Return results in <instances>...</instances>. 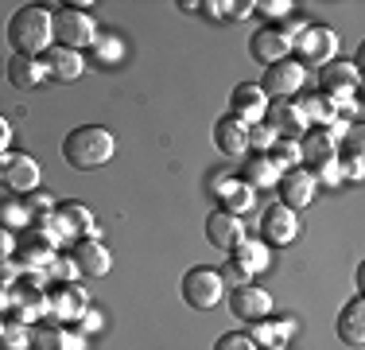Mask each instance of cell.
I'll use <instances>...</instances> for the list:
<instances>
[{"instance_id":"cell-1","label":"cell","mask_w":365,"mask_h":350,"mask_svg":"<svg viewBox=\"0 0 365 350\" xmlns=\"http://www.w3.org/2000/svg\"><path fill=\"white\" fill-rule=\"evenodd\" d=\"M8 43H12L16 55L24 59H43L55 47V35H51V8L47 4H24L12 12L8 20Z\"/></svg>"},{"instance_id":"cell-2","label":"cell","mask_w":365,"mask_h":350,"mask_svg":"<svg viewBox=\"0 0 365 350\" xmlns=\"http://www.w3.org/2000/svg\"><path fill=\"white\" fill-rule=\"evenodd\" d=\"M117 152V140H113L109 129L101 125H82L74 133H66L63 140V160L71 164L74 171H93V168H106Z\"/></svg>"},{"instance_id":"cell-3","label":"cell","mask_w":365,"mask_h":350,"mask_svg":"<svg viewBox=\"0 0 365 350\" xmlns=\"http://www.w3.org/2000/svg\"><path fill=\"white\" fill-rule=\"evenodd\" d=\"M51 35H55V47H66V51H86L98 43V20L82 8H58L51 12Z\"/></svg>"},{"instance_id":"cell-4","label":"cell","mask_w":365,"mask_h":350,"mask_svg":"<svg viewBox=\"0 0 365 350\" xmlns=\"http://www.w3.org/2000/svg\"><path fill=\"white\" fill-rule=\"evenodd\" d=\"M361 90V66L358 63H327L323 74H319V94L334 101V109L342 113L346 105L354 101V94Z\"/></svg>"},{"instance_id":"cell-5","label":"cell","mask_w":365,"mask_h":350,"mask_svg":"<svg viewBox=\"0 0 365 350\" xmlns=\"http://www.w3.org/2000/svg\"><path fill=\"white\" fill-rule=\"evenodd\" d=\"M292 51L299 55L295 59L299 66H327V63H334V55H338V35L330 28H323V24H307V28L292 39Z\"/></svg>"},{"instance_id":"cell-6","label":"cell","mask_w":365,"mask_h":350,"mask_svg":"<svg viewBox=\"0 0 365 350\" xmlns=\"http://www.w3.org/2000/svg\"><path fill=\"white\" fill-rule=\"evenodd\" d=\"M182 300L190 304L195 311H210L218 308V304L225 300V284H222V273L218 269H190L187 276H182Z\"/></svg>"},{"instance_id":"cell-7","label":"cell","mask_w":365,"mask_h":350,"mask_svg":"<svg viewBox=\"0 0 365 350\" xmlns=\"http://www.w3.org/2000/svg\"><path fill=\"white\" fill-rule=\"evenodd\" d=\"M303 82H307V66H299L295 59H284V63L268 66L257 86L264 90L268 101H292L295 94L303 90Z\"/></svg>"},{"instance_id":"cell-8","label":"cell","mask_w":365,"mask_h":350,"mask_svg":"<svg viewBox=\"0 0 365 350\" xmlns=\"http://www.w3.org/2000/svg\"><path fill=\"white\" fill-rule=\"evenodd\" d=\"M0 187H8L12 195H31L39 187V164L28 152H4L0 156Z\"/></svg>"},{"instance_id":"cell-9","label":"cell","mask_w":365,"mask_h":350,"mask_svg":"<svg viewBox=\"0 0 365 350\" xmlns=\"http://www.w3.org/2000/svg\"><path fill=\"white\" fill-rule=\"evenodd\" d=\"M86 308H90V296H86V288H78L74 280L71 284L47 288V319H63V327H71V323L82 319Z\"/></svg>"},{"instance_id":"cell-10","label":"cell","mask_w":365,"mask_h":350,"mask_svg":"<svg viewBox=\"0 0 365 350\" xmlns=\"http://www.w3.org/2000/svg\"><path fill=\"white\" fill-rule=\"evenodd\" d=\"M230 311H233V319H241V323H260V319L272 315V296L249 280V284L230 288Z\"/></svg>"},{"instance_id":"cell-11","label":"cell","mask_w":365,"mask_h":350,"mask_svg":"<svg viewBox=\"0 0 365 350\" xmlns=\"http://www.w3.org/2000/svg\"><path fill=\"white\" fill-rule=\"evenodd\" d=\"M260 234H264L268 245H292L295 238H299V218H295V210H288L284 203L268 206L264 218H260Z\"/></svg>"},{"instance_id":"cell-12","label":"cell","mask_w":365,"mask_h":350,"mask_svg":"<svg viewBox=\"0 0 365 350\" xmlns=\"http://www.w3.org/2000/svg\"><path fill=\"white\" fill-rule=\"evenodd\" d=\"M264 125L280 140H303L307 136V121H303V113H299L295 101H268Z\"/></svg>"},{"instance_id":"cell-13","label":"cell","mask_w":365,"mask_h":350,"mask_svg":"<svg viewBox=\"0 0 365 350\" xmlns=\"http://www.w3.org/2000/svg\"><path fill=\"white\" fill-rule=\"evenodd\" d=\"M55 257H58V249L51 245V238L31 226V230L24 234L20 241H16V257H12V261H16L20 269H47Z\"/></svg>"},{"instance_id":"cell-14","label":"cell","mask_w":365,"mask_h":350,"mask_svg":"<svg viewBox=\"0 0 365 350\" xmlns=\"http://www.w3.org/2000/svg\"><path fill=\"white\" fill-rule=\"evenodd\" d=\"M230 117L233 121H241V125H257V121H264V113H268V98H264V90H260L257 82H241L237 90H233V98H230Z\"/></svg>"},{"instance_id":"cell-15","label":"cell","mask_w":365,"mask_h":350,"mask_svg":"<svg viewBox=\"0 0 365 350\" xmlns=\"http://www.w3.org/2000/svg\"><path fill=\"white\" fill-rule=\"evenodd\" d=\"M315 195H319V183H315V175H311L307 168H295V171L280 175V203L288 210L311 206V199H315Z\"/></svg>"},{"instance_id":"cell-16","label":"cell","mask_w":365,"mask_h":350,"mask_svg":"<svg viewBox=\"0 0 365 350\" xmlns=\"http://www.w3.org/2000/svg\"><path fill=\"white\" fill-rule=\"evenodd\" d=\"M71 261H74V269H78L82 276H106L109 269H113V253L101 245V238H82V241H74Z\"/></svg>"},{"instance_id":"cell-17","label":"cell","mask_w":365,"mask_h":350,"mask_svg":"<svg viewBox=\"0 0 365 350\" xmlns=\"http://www.w3.org/2000/svg\"><path fill=\"white\" fill-rule=\"evenodd\" d=\"M249 51H253V59L260 66H276V63H284V59H292V39H284V31L272 24V28H260L253 35Z\"/></svg>"},{"instance_id":"cell-18","label":"cell","mask_w":365,"mask_h":350,"mask_svg":"<svg viewBox=\"0 0 365 350\" xmlns=\"http://www.w3.org/2000/svg\"><path fill=\"white\" fill-rule=\"evenodd\" d=\"M43 66H47V82H78L86 74L82 51H66V47H51L43 55Z\"/></svg>"},{"instance_id":"cell-19","label":"cell","mask_w":365,"mask_h":350,"mask_svg":"<svg viewBox=\"0 0 365 350\" xmlns=\"http://www.w3.org/2000/svg\"><path fill=\"white\" fill-rule=\"evenodd\" d=\"M206 238L210 245H218V249H233L237 241H245V222H241L237 214H230V210H214L210 218H206Z\"/></svg>"},{"instance_id":"cell-20","label":"cell","mask_w":365,"mask_h":350,"mask_svg":"<svg viewBox=\"0 0 365 350\" xmlns=\"http://www.w3.org/2000/svg\"><path fill=\"white\" fill-rule=\"evenodd\" d=\"M214 144H218L222 156L241 160V156L249 152V125H241V121H233V117H222L218 125H214Z\"/></svg>"},{"instance_id":"cell-21","label":"cell","mask_w":365,"mask_h":350,"mask_svg":"<svg viewBox=\"0 0 365 350\" xmlns=\"http://www.w3.org/2000/svg\"><path fill=\"white\" fill-rule=\"evenodd\" d=\"M295 335V319H260V323H249V339L257 343V350H288V339Z\"/></svg>"},{"instance_id":"cell-22","label":"cell","mask_w":365,"mask_h":350,"mask_svg":"<svg viewBox=\"0 0 365 350\" xmlns=\"http://www.w3.org/2000/svg\"><path fill=\"white\" fill-rule=\"evenodd\" d=\"M233 265H237L241 269V273H245L249 280H253L257 273H264V269L268 265H272V253H268V245L264 241H257V238H245V241H237V245H233Z\"/></svg>"},{"instance_id":"cell-23","label":"cell","mask_w":365,"mask_h":350,"mask_svg":"<svg viewBox=\"0 0 365 350\" xmlns=\"http://www.w3.org/2000/svg\"><path fill=\"white\" fill-rule=\"evenodd\" d=\"M214 195L222 199V210H230V214H237V218L257 206V191L241 179H214Z\"/></svg>"},{"instance_id":"cell-24","label":"cell","mask_w":365,"mask_h":350,"mask_svg":"<svg viewBox=\"0 0 365 350\" xmlns=\"http://www.w3.org/2000/svg\"><path fill=\"white\" fill-rule=\"evenodd\" d=\"M299 156H303V164H311L307 171H315L323 164L338 160V144L327 136V129H307V136L299 140Z\"/></svg>"},{"instance_id":"cell-25","label":"cell","mask_w":365,"mask_h":350,"mask_svg":"<svg viewBox=\"0 0 365 350\" xmlns=\"http://www.w3.org/2000/svg\"><path fill=\"white\" fill-rule=\"evenodd\" d=\"M8 82L16 86V90H36V86L47 82V66H43V59H24V55H12V63H8Z\"/></svg>"},{"instance_id":"cell-26","label":"cell","mask_w":365,"mask_h":350,"mask_svg":"<svg viewBox=\"0 0 365 350\" xmlns=\"http://www.w3.org/2000/svg\"><path fill=\"white\" fill-rule=\"evenodd\" d=\"M338 335H342V343H350V346L365 343V300L361 296H354V300L342 308V315H338Z\"/></svg>"},{"instance_id":"cell-27","label":"cell","mask_w":365,"mask_h":350,"mask_svg":"<svg viewBox=\"0 0 365 350\" xmlns=\"http://www.w3.org/2000/svg\"><path fill=\"white\" fill-rule=\"evenodd\" d=\"M31 226L47 234L55 249H58V245H74V241H78V230H74V222H71V218H66V214H63V210H58V206H55V214L39 218V222H31Z\"/></svg>"},{"instance_id":"cell-28","label":"cell","mask_w":365,"mask_h":350,"mask_svg":"<svg viewBox=\"0 0 365 350\" xmlns=\"http://www.w3.org/2000/svg\"><path fill=\"white\" fill-rule=\"evenodd\" d=\"M295 105H299V113H303V121H307V129H311V125L327 129L330 121L338 117L334 101H330V98H323V94H311V98H303V101H295Z\"/></svg>"},{"instance_id":"cell-29","label":"cell","mask_w":365,"mask_h":350,"mask_svg":"<svg viewBox=\"0 0 365 350\" xmlns=\"http://www.w3.org/2000/svg\"><path fill=\"white\" fill-rule=\"evenodd\" d=\"M241 183H249L253 191H268V187H276V183H280V171L272 168V160H268V156H253Z\"/></svg>"},{"instance_id":"cell-30","label":"cell","mask_w":365,"mask_h":350,"mask_svg":"<svg viewBox=\"0 0 365 350\" xmlns=\"http://www.w3.org/2000/svg\"><path fill=\"white\" fill-rule=\"evenodd\" d=\"M268 160H272V168L276 171H295L303 164V156H299V140H280L276 136V144L268 148Z\"/></svg>"},{"instance_id":"cell-31","label":"cell","mask_w":365,"mask_h":350,"mask_svg":"<svg viewBox=\"0 0 365 350\" xmlns=\"http://www.w3.org/2000/svg\"><path fill=\"white\" fill-rule=\"evenodd\" d=\"M0 226H4V230H24V226H31L28 203H24L20 195H12V199H0Z\"/></svg>"},{"instance_id":"cell-32","label":"cell","mask_w":365,"mask_h":350,"mask_svg":"<svg viewBox=\"0 0 365 350\" xmlns=\"http://www.w3.org/2000/svg\"><path fill=\"white\" fill-rule=\"evenodd\" d=\"M90 51H93V63L98 66H117L125 59V39L120 35H98V43Z\"/></svg>"},{"instance_id":"cell-33","label":"cell","mask_w":365,"mask_h":350,"mask_svg":"<svg viewBox=\"0 0 365 350\" xmlns=\"http://www.w3.org/2000/svg\"><path fill=\"white\" fill-rule=\"evenodd\" d=\"M58 210H63V214L74 222L78 241H82V238H98V234H101V230H98V218H93V210H86V206H78V203H63Z\"/></svg>"},{"instance_id":"cell-34","label":"cell","mask_w":365,"mask_h":350,"mask_svg":"<svg viewBox=\"0 0 365 350\" xmlns=\"http://www.w3.org/2000/svg\"><path fill=\"white\" fill-rule=\"evenodd\" d=\"M0 346L4 350H31V327L28 323L8 319L4 327H0Z\"/></svg>"},{"instance_id":"cell-35","label":"cell","mask_w":365,"mask_h":350,"mask_svg":"<svg viewBox=\"0 0 365 350\" xmlns=\"http://www.w3.org/2000/svg\"><path fill=\"white\" fill-rule=\"evenodd\" d=\"M253 12L268 16V20H276V24H284V20H288V16L295 12V4H292V0H257Z\"/></svg>"},{"instance_id":"cell-36","label":"cell","mask_w":365,"mask_h":350,"mask_svg":"<svg viewBox=\"0 0 365 350\" xmlns=\"http://www.w3.org/2000/svg\"><path fill=\"white\" fill-rule=\"evenodd\" d=\"M24 203H28V214H31V222H39V218L55 214V199H51L47 191H31V195H24Z\"/></svg>"},{"instance_id":"cell-37","label":"cell","mask_w":365,"mask_h":350,"mask_svg":"<svg viewBox=\"0 0 365 350\" xmlns=\"http://www.w3.org/2000/svg\"><path fill=\"white\" fill-rule=\"evenodd\" d=\"M272 144H276V133L264 125V121H257V125H249V148H257V152L264 156Z\"/></svg>"},{"instance_id":"cell-38","label":"cell","mask_w":365,"mask_h":350,"mask_svg":"<svg viewBox=\"0 0 365 350\" xmlns=\"http://www.w3.org/2000/svg\"><path fill=\"white\" fill-rule=\"evenodd\" d=\"M311 175H315L319 187H342V179H346V175H342V164H338V160H330V164H323V168H315Z\"/></svg>"},{"instance_id":"cell-39","label":"cell","mask_w":365,"mask_h":350,"mask_svg":"<svg viewBox=\"0 0 365 350\" xmlns=\"http://www.w3.org/2000/svg\"><path fill=\"white\" fill-rule=\"evenodd\" d=\"M74 276H78V269H74L71 257H55V261L47 265V280H66V284H71Z\"/></svg>"},{"instance_id":"cell-40","label":"cell","mask_w":365,"mask_h":350,"mask_svg":"<svg viewBox=\"0 0 365 350\" xmlns=\"http://www.w3.org/2000/svg\"><path fill=\"white\" fill-rule=\"evenodd\" d=\"M214 350H257V343L245 335V331H230V335L218 339V346Z\"/></svg>"},{"instance_id":"cell-41","label":"cell","mask_w":365,"mask_h":350,"mask_svg":"<svg viewBox=\"0 0 365 350\" xmlns=\"http://www.w3.org/2000/svg\"><path fill=\"white\" fill-rule=\"evenodd\" d=\"M78 323H82V327H78L82 335H90V331L98 335V331L106 327V311H101V308H93V304H90V308L82 311V319H78Z\"/></svg>"},{"instance_id":"cell-42","label":"cell","mask_w":365,"mask_h":350,"mask_svg":"<svg viewBox=\"0 0 365 350\" xmlns=\"http://www.w3.org/2000/svg\"><path fill=\"white\" fill-rule=\"evenodd\" d=\"M198 12H206L210 20H230V16H233V0H206V4H198Z\"/></svg>"},{"instance_id":"cell-43","label":"cell","mask_w":365,"mask_h":350,"mask_svg":"<svg viewBox=\"0 0 365 350\" xmlns=\"http://www.w3.org/2000/svg\"><path fill=\"white\" fill-rule=\"evenodd\" d=\"M16 276H20V265H16L12 257H8V261H0V292H8V288L16 284Z\"/></svg>"},{"instance_id":"cell-44","label":"cell","mask_w":365,"mask_h":350,"mask_svg":"<svg viewBox=\"0 0 365 350\" xmlns=\"http://www.w3.org/2000/svg\"><path fill=\"white\" fill-rule=\"evenodd\" d=\"M338 164H342V175H346V179H354V183L365 175V160H361V156H346V160H338Z\"/></svg>"},{"instance_id":"cell-45","label":"cell","mask_w":365,"mask_h":350,"mask_svg":"<svg viewBox=\"0 0 365 350\" xmlns=\"http://www.w3.org/2000/svg\"><path fill=\"white\" fill-rule=\"evenodd\" d=\"M12 253H16V238L4 230V226H0V261H8Z\"/></svg>"},{"instance_id":"cell-46","label":"cell","mask_w":365,"mask_h":350,"mask_svg":"<svg viewBox=\"0 0 365 350\" xmlns=\"http://www.w3.org/2000/svg\"><path fill=\"white\" fill-rule=\"evenodd\" d=\"M342 140H346V152H350V156H361V133H358V129H350ZM342 140H338V144H342Z\"/></svg>"},{"instance_id":"cell-47","label":"cell","mask_w":365,"mask_h":350,"mask_svg":"<svg viewBox=\"0 0 365 350\" xmlns=\"http://www.w3.org/2000/svg\"><path fill=\"white\" fill-rule=\"evenodd\" d=\"M8 140H12V121L0 113V156H4V148H8Z\"/></svg>"},{"instance_id":"cell-48","label":"cell","mask_w":365,"mask_h":350,"mask_svg":"<svg viewBox=\"0 0 365 350\" xmlns=\"http://www.w3.org/2000/svg\"><path fill=\"white\" fill-rule=\"evenodd\" d=\"M245 16H253V0H245V4H233V16H230V20H245Z\"/></svg>"}]
</instances>
